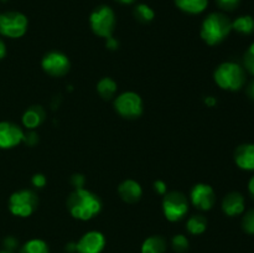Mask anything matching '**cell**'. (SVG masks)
I'll list each match as a JSON object with an SVG mask.
<instances>
[{
	"mask_svg": "<svg viewBox=\"0 0 254 253\" xmlns=\"http://www.w3.org/2000/svg\"><path fill=\"white\" fill-rule=\"evenodd\" d=\"M69 215L79 221H89L102 210V201L98 196L87 189H74L67 198Z\"/></svg>",
	"mask_w": 254,
	"mask_h": 253,
	"instance_id": "obj_1",
	"label": "cell"
},
{
	"mask_svg": "<svg viewBox=\"0 0 254 253\" xmlns=\"http://www.w3.org/2000/svg\"><path fill=\"white\" fill-rule=\"evenodd\" d=\"M232 31V20L225 12L215 11L208 14L201 24L200 36L210 46L225 41Z\"/></svg>",
	"mask_w": 254,
	"mask_h": 253,
	"instance_id": "obj_2",
	"label": "cell"
},
{
	"mask_svg": "<svg viewBox=\"0 0 254 253\" xmlns=\"http://www.w3.org/2000/svg\"><path fill=\"white\" fill-rule=\"evenodd\" d=\"M213 79L221 89L230 92L240 91L245 87L247 81L246 69L240 63L226 61L218 64L213 73Z\"/></svg>",
	"mask_w": 254,
	"mask_h": 253,
	"instance_id": "obj_3",
	"label": "cell"
},
{
	"mask_svg": "<svg viewBox=\"0 0 254 253\" xmlns=\"http://www.w3.org/2000/svg\"><path fill=\"white\" fill-rule=\"evenodd\" d=\"M89 25H91L92 31L97 36L103 37V39L113 36L117 25L113 9L108 5H101L96 7L89 15Z\"/></svg>",
	"mask_w": 254,
	"mask_h": 253,
	"instance_id": "obj_4",
	"label": "cell"
},
{
	"mask_svg": "<svg viewBox=\"0 0 254 253\" xmlns=\"http://www.w3.org/2000/svg\"><path fill=\"white\" fill-rule=\"evenodd\" d=\"M39 207V196L32 190H20L12 193L9 198L10 212L17 217H29Z\"/></svg>",
	"mask_w": 254,
	"mask_h": 253,
	"instance_id": "obj_5",
	"label": "cell"
},
{
	"mask_svg": "<svg viewBox=\"0 0 254 253\" xmlns=\"http://www.w3.org/2000/svg\"><path fill=\"white\" fill-rule=\"evenodd\" d=\"M29 20L22 12H0V34L9 39H19L27 31Z\"/></svg>",
	"mask_w": 254,
	"mask_h": 253,
	"instance_id": "obj_6",
	"label": "cell"
},
{
	"mask_svg": "<svg viewBox=\"0 0 254 253\" xmlns=\"http://www.w3.org/2000/svg\"><path fill=\"white\" fill-rule=\"evenodd\" d=\"M189 211V200L185 193L180 191H170L164 195L163 212L170 222H178L183 220Z\"/></svg>",
	"mask_w": 254,
	"mask_h": 253,
	"instance_id": "obj_7",
	"label": "cell"
},
{
	"mask_svg": "<svg viewBox=\"0 0 254 253\" xmlns=\"http://www.w3.org/2000/svg\"><path fill=\"white\" fill-rule=\"evenodd\" d=\"M114 109L126 119H136L143 114V99L133 91L123 92L114 99Z\"/></svg>",
	"mask_w": 254,
	"mask_h": 253,
	"instance_id": "obj_8",
	"label": "cell"
},
{
	"mask_svg": "<svg viewBox=\"0 0 254 253\" xmlns=\"http://www.w3.org/2000/svg\"><path fill=\"white\" fill-rule=\"evenodd\" d=\"M41 67L47 74L52 77H64L71 68L68 57L60 51H50L42 57Z\"/></svg>",
	"mask_w": 254,
	"mask_h": 253,
	"instance_id": "obj_9",
	"label": "cell"
},
{
	"mask_svg": "<svg viewBox=\"0 0 254 253\" xmlns=\"http://www.w3.org/2000/svg\"><path fill=\"white\" fill-rule=\"evenodd\" d=\"M192 205L201 211H208L215 206L216 192L208 184H196L190 193Z\"/></svg>",
	"mask_w": 254,
	"mask_h": 253,
	"instance_id": "obj_10",
	"label": "cell"
},
{
	"mask_svg": "<svg viewBox=\"0 0 254 253\" xmlns=\"http://www.w3.org/2000/svg\"><path fill=\"white\" fill-rule=\"evenodd\" d=\"M106 247V237L99 231H88L76 242L77 253H102Z\"/></svg>",
	"mask_w": 254,
	"mask_h": 253,
	"instance_id": "obj_11",
	"label": "cell"
},
{
	"mask_svg": "<svg viewBox=\"0 0 254 253\" xmlns=\"http://www.w3.org/2000/svg\"><path fill=\"white\" fill-rule=\"evenodd\" d=\"M24 130L11 122H0V148L11 149L22 143Z\"/></svg>",
	"mask_w": 254,
	"mask_h": 253,
	"instance_id": "obj_12",
	"label": "cell"
},
{
	"mask_svg": "<svg viewBox=\"0 0 254 253\" xmlns=\"http://www.w3.org/2000/svg\"><path fill=\"white\" fill-rule=\"evenodd\" d=\"M246 210L245 196L238 191H231L223 197L222 200V211L228 217H236V216L243 215Z\"/></svg>",
	"mask_w": 254,
	"mask_h": 253,
	"instance_id": "obj_13",
	"label": "cell"
},
{
	"mask_svg": "<svg viewBox=\"0 0 254 253\" xmlns=\"http://www.w3.org/2000/svg\"><path fill=\"white\" fill-rule=\"evenodd\" d=\"M235 163L241 170L254 171V143L241 144L233 154Z\"/></svg>",
	"mask_w": 254,
	"mask_h": 253,
	"instance_id": "obj_14",
	"label": "cell"
},
{
	"mask_svg": "<svg viewBox=\"0 0 254 253\" xmlns=\"http://www.w3.org/2000/svg\"><path fill=\"white\" fill-rule=\"evenodd\" d=\"M118 195L124 202L127 203H136L143 196V189L138 181L133 179H127L118 186Z\"/></svg>",
	"mask_w": 254,
	"mask_h": 253,
	"instance_id": "obj_15",
	"label": "cell"
},
{
	"mask_svg": "<svg viewBox=\"0 0 254 253\" xmlns=\"http://www.w3.org/2000/svg\"><path fill=\"white\" fill-rule=\"evenodd\" d=\"M45 118H46V111L44 107L40 104H34V106L29 107L22 114V124L29 130H34L44 123Z\"/></svg>",
	"mask_w": 254,
	"mask_h": 253,
	"instance_id": "obj_16",
	"label": "cell"
},
{
	"mask_svg": "<svg viewBox=\"0 0 254 253\" xmlns=\"http://www.w3.org/2000/svg\"><path fill=\"white\" fill-rule=\"evenodd\" d=\"M168 242L160 235H154L146 238L140 248L141 253H165Z\"/></svg>",
	"mask_w": 254,
	"mask_h": 253,
	"instance_id": "obj_17",
	"label": "cell"
},
{
	"mask_svg": "<svg viewBox=\"0 0 254 253\" xmlns=\"http://www.w3.org/2000/svg\"><path fill=\"white\" fill-rule=\"evenodd\" d=\"M174 2L181 11L191 15L201 14L208 5V0H174Z\"/></svg>",
	"mask_w": 254,
	"mask_h": 253,
	"instance_id": "obj_18",
	"label": "cell"
},
{
	"mask_svg": "<svg viewBox=\"0 0 254 253\" xmlns=\"http://www.w3.org/2000/svg\"><path fill=\"white\" fill-rule=\"evenodd\" d=\"M117 91H118V84L111 77H103L97 83V92L104 101H111L114 98Z\"/></svg>",
	"mask_w": 254,
	"mask_h": 253,
	"instance_id": "obj_19",
	"label": "cell"
},
{
	"mask_svg": "<svg viewBox=\"0 0 254 253\" xmlns=\"http://www.w3.org/2000/svg\"><path fill=\"white\" fill-rule=\"evenodd\" d=\"M232 30L241 35H252L254 32V17L251 15H241L232 20Z\"/></svg>",
	"mask_w": 254,
	"mask_h": 253,
	"instance_id": "obj_20",
	"label": "cell"
},
{
	"mask_svg": "<svg viewBox=\"0 0 254 253\" xmlns=\"http://www.w3.org/2000/svg\"><path fill=\"white\" fill-rule=\"evenodd\" d=\"M206 228H207V218L203 215H201V213L192 215L186 221V230H188L189 233L193 236L202 235L206 231Z\"/></svg>",
	"mask_w": 254,
	"mask_h": 253,
	"instance_id": "obj_21",
	"label": "cell"
},
{
	"mask_svg": "<svg viewBox=\"0 0 254 253\" xmlns=\"http://www.w3.org/2000/svg\"><path fill=\"white\" fill-rule=\"evenodd\" d=\"M20 253H50V248L44 240L32 238L24 243Z\"/></svg>",
	"mask_w": 254,
	"mask_h": 253,
	"instance_id": "obj_22",
	"label": "cell"
},
{
	"mask_svg": "<svg viewBox=\"0 0 254 253\" xmlns=\"http://www.w3.org/2000/svg\"><path fill=\"white\" fill-rule=\"evenodd\" d=\"M133 15L139 22L141 24H149L155 17V12L149 5L146 4H138L133 10Z\"/></svg>",
	"mask_w": 254,
	"mask_h": 253,
	"instance_id": "obj_23",
	"label": "cell"
},
{
	"mask_svg": "<svg viewBox=\"0 0 254 253\" xmlns=\"http://www.w3.org/2000/svg\"><path fill=\"white\" fill-rule=\"evenodd\" d=\"M171 247L176 253L188 252L189 247H190L189 238L185 235H175L171 240Z\"/></svg>",
	"mask_w": 254,
	"mask_h": 253,
	"instance_id": "obj_24",
	"label": "cell"
},
{
	"mask_svg": "<svg viewBox=\"0 0 254 253\" xmlns=\"http://www.w3.org/2000/svg\"><path fill=\"white\" fill-rule=\"evenodd\" d=\"M242 230L247 235L254 236V208H250L248 211L243 212Z\"/></svg>",
	"mask_w": 254,
	"mask_h": 253,
	"instance_id": "obj_25",
	"label": "cell"
},
{
	"mask_svg": "<svg viewBox=\"0 0 254 253\" xmlns=\"http://www.w3.org/2000/svg\"><path fill=\"white\" fill-rule=\"evenodd\" d=\"M243 68L254 76V42L248 46L247 51L245 52L243 56Z\"/></svg>",
	"mask_w": 254,
	"mask_h": 253,
	"instance_id": "obj_26",
	"label": "cell"
},
{
	"mask_svg": "<svg viewBox=\"0 0 254 253\" xmlns=\"http://www.w3.org/2000/svg\"><path fill=\"white\" fill-rule=\"evenodd\" d=\"M216 4L223 11H233L241 4V0H216Z\"/></svg>",
	"mask_w": 254,
	"mask_h": 253,
	"instance_id": "obj_27",
	"label": "cell"
},
{
	"mask_svg": "<svg viewBox=\"0 0 254 253\" xmlns=\"http://www.w3.org/2000/svg\"><path fill=\"white\" fill-rule=\"evenodd\" d=\"M39 134L35 130H29L27 133H24V138H22V143L26 144L27 146H35L39 144Z\"/></svg>",
	"mask_w": 254,
	"mask_h": 253,
	"instance_id": "obj_28",
	"label": "cell"
},
{
	"mask_svg": "<svg viewBox=\"0 0 254 253\" xmlns=\"http://www.w3.org/2000/svg\"><path fill=\"white\" fill-rule=\"evenodd\" d=\"M31 183H32V185L35 186V188L42 189V188H45V185H46L47 179H46V176L44 175V174L39 173V174H35V175L32 176Z\"/></svg>",
	"mask_w": 254,
	"mask_h": 253,
	"instance_id": "obj_29",
	"label": "cell"
},
{
	"mask_svg": "<svg viewBox=\"0 0 254 253\" xmlns=\"http://www.w3.org/2000/svg\"><path fill=\"white\" fill-rule=\"evenodd\" d=\"M84 183H86V179L82 174H73L71 176V184L74 189H81L83 188Z\"/></svg>",
	"mask_w": 254,
	"mask_h": 253,
	"instance_id": "obj_30",
	"label": "cell"
},
{
	"mask_svg": "<svg viewBox=\"0 0 254 253\" xmlns=\"http://www.w3.org/2000/svg\"><path fill=\"white\" fill-rule=\"evenodd\" d=\"M17 246H19V241H17L15 237H12V236H9V237H6L4 240L5 250L12 251V252H14V250L17 247Z\"/></svg>",
	"mask_w": 254,
	"mask_h": 253,
	"instance_id": "obj_31",
	"label": "cell"
},
{
	"mask_svg": "<svg viewBox=\"0 0 254 253\" xmlns=\"http://www.w3.org/2000/svg\"><path fill=\"white\" fill-rule=\"evenodd\" d=\"M106 47L108 50H111V51H116V50H118V47H119V41L117 39H114L113 36L107 37V39H106Z\"/></svg>",
	"mask_w": 254,
	"mask_h": 253,
	"instance_id": "obj_32",
	"label": "cell"
},
{
	"mask_svg": "<svg viewBox=\"0 0 254 253\" xmlns=\"http://www.w3.org/2000/svg\"><path fill=\"white\" fill-rule=\"evenodd\" d=\"M154 189H155L156 192L160 193V195H165L166 193V184L164 183V181L156 180L155 183H154Z\"/></svg>",
	"mask_w": 254,
	"mask_h": 253,
	"instance_id": "obj_33",
	"label": "cell"
},
{
	"mask_svg": "<svg viewBox=\"0 0 254 253\" xmlns=\"http://www.w3.org/2000/svg\"><path fill=\"white\" fill-rule=\"evenodd\" d=\"M246 93H247L248 98L254 102V79H252V81L248 83L247 88H246Z\"/></svg>",
	"mask_w": 254,
	"mask_h": 253,
	"instance_id": "obj_34",
	"label": "cell"
},
{
	"mask_svg": "<svg viewBox=\"0 0 254 253\" xmlns=\"http://www.w3.org/2000/svg\"><path fill=\"white\" fill-rule=\"evenodd\" d=\"M248 192H250L251 197H252V200L254 201V175L250 179V181H248Z\"/></svg>",
	"mask_w": 254,
	"mask_h": 253,
	"instance_id": "obj_35",
	"label": "cell"
},
{
	"mask_svg": "<svg viewBox=\"0 0 254 253\" xmlns=\"http://www.w3.org/2000/svg\"><path fill=\"white\" fill-rule=\"evenodd\" d=\"M205 103L207 107H215L217 104V99L212 96H208L205 98Z\"/></svg>",
	"mask_w": 254,
	"mask_h": 253,
	"instance_id": "obj_36",
	"label": "cell"
},
{
	"mask_svg": "<svg viewBox=\"0 0 254 253\" xmlns=\"http://www.w3.org/2000/svg\"><path fill=\"white\" fill-rule=\"evenodd\" d=\"M6 55V46H5V42L0 39V60H2Z\"/></svg>",
	"mask_w": 254,
	"mask_h": 253,
	"instance_id": "obj_37",
	"label": "cell"
},
{
	"mask_svg": "<svg viewBox=\"0 0 254 253\" xmlns=\"http://www.w3.org/2000/svg\"><path fill=\"white\" fill-rule=\"evenodd\" d=\"M66 252L67 253L76 252V242H69L68 245H66Z\"/></svg>",
	"mask_w": 254,
	"mask_h": 253,
	"instance_id": "obj_38",
	"label": "cell"
},
{
	"mask_svg": "<svg viewBox=\"0 0 254 253\" xmlns=\"http://www.w3.org/2000/svg\"><path fill=\"white\" fill-rule=\"evenodd\" d=\"M117 2H119V4H123V5H130L133 4L135 0H116Z\"/></svg>",
	"mask_w": 254,
	"mask_h": 253,
	"instance_id": "obj_39",
	"label": "cell"
},
{
	"mask_svg": "<svg viewBox=\"0 0 254 253\" xmlns=\"http://www.w3.org/2000/svg\"><path fill=\"white\" fill-rule=\"evenodd\" d=\"M0 253H14V252H12V251H7V250H2V251H0Z\"/></svg>",
	"mask_w": 254,
	"mask_h": 253,
	"instance_id": "obj_40",
	"label": "cell"
},
{
	"mask_svg": "<svg viewBox=\"0 0 254 253\" xmlns=\"http://www.w3.org/2000/svg\"><path fill=\"white\" fill-rule=\"evenodd\" d=\"M2 1H5V0H2Z\"/></svg>",
	"mask_w": 254,
	"mask_h": 253,
	"instance_id": "obj_41",
	"label": "cell"
},
{
	"mask_svg": "<svg viewBox=\"0 0 254 253\" xmlns=\"http://www.w3.org/2000/svg\"><path fill=\"white\" fill-rule=\"evenodd\" d=\"M66 253H67V252H66Z\"/></svg>",
	"mask_w": 254,
	"mask_h": 253,
	"instance_id": "obj_42",
	"label": "cell"
}]
</instances>
